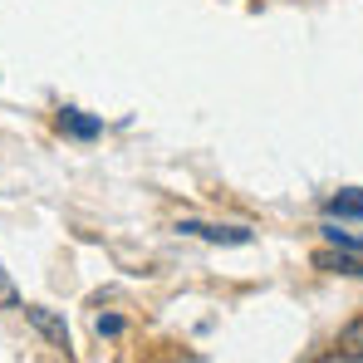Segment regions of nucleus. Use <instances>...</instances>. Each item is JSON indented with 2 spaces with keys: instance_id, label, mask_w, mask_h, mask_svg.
<instances>
[{
  "instance_id": "1",
  "label": "nucleus",
  "mask_w": 363,
  "mask_h": 363,
  "mask_svg": "<svg viewBox=\"0 0 363 363\" xmlns=\"http://www.w3.org/2000/svg\"><path fill=\"white\" fill-rule=\"evenodd\" d=\"M25 319H30V329L45 334L55 349H69V324H64L55 309H45V304H25Z\"/></svg>"
},
{
  "instance_id": "2",
  "label": "nucleus",
  "mask_w": 363,
  "mask_h": 363,
  "mask_svg": "<svg viewBox=\"0 0 363 363\" xmlns=\"http://www.w3.org/2000/svg\"><path fill=\"white\" fill-rule=\"evenodd\" d=\"M182 236H201V241H221V245H250L245 226H201V221H182Z\"/></svg>"
},
{
  "instance_id": "3",
  "label": "nucleus",
  "mask_w": 363,
  "mask_h": 363,
  "mask_svg": "<svg viewBox=\"0 0 363 363\" xmlns=\"http://www.w3.org/2000/svg\"><path fill=\"white\" fill-rule=\"evenodd\" d=\"M60 128H64V133H74V138H94L104 123H99V118H84L79 108H60Z\"/></svg>"
},
{
  "instance_id": "4",
  "label": "nucleus",
  "mask_w": 363,
  "mask_h": 363,
  "mask_svg": "<svg viewBox=\"0 0 363 363\" xmlns=\"http://www.w3.org/2000/svg\"><path fill=\"white\" fill-rule=\"evenodd\" d=\"M329 216H339V221H344V216H363V191H354V186H349V191L329 196Z\"/></svg>"
},
{
  "instance_id": "5",
  "label": "nucleus",
  "mask_w": 363,
  "mask_h": 363,
  "mask_svg": "<svg viewBox=\"0 0 363 363\" xmlns=\"http://www.w3.org/2000/svg\"><path fill=\"white\" fill-rule=\"evenodd\" d=\"M319 265L339 270V275H363V260H354V255H319Z\"/></svg>"
},
{
  "instance_id": "6",
  "label": "nucleus",
  "mask_w": 363,
  "mask_h": 363,
  "mask_svg": "<svg viewBox=\"0 0 363 363\" xmlns=\"http://www.w3.org/2000/svg\"><path fill=\"white\" fill-rule=\"evenodd\" d=\"M344 349H349V354H359V359H363V319H354V324L344 329Z\"/></svg>"
},
{
  "instance_id": "7",
  "label": "nucleus",
  "mask_w": 363,
  "mask_h": 363,
  "mask_svg": "<svg viewBox=\"0 0 363 363\" xmlns=\"http://www.w3.org/2000/svg\"><path fill=\"white\" fill-rule=\"evenodd\" d=\"M324 236H329L334 245H349V250H363V241H359V236H349V231H339V226H329Z\"/></svg>"
},
{
  "instance_id": "8",
  "label": "nucleus",
  "mask_w": 363,
  "mask_h": 363,
  "mask_svg": "<svg viewBox=\"0 0 363 363\" xmlns=\"http://www.w3.org/2000/svg\"><path fill=\"white\" fill-rule=\"evenodd\" d=\"M99 334H123V319L118 314H99Z\"/></svg>"
},
{
  "instance_id": "9",
  "label": "nucleus",
  "mask_w": 363,
  "mask_h": 363,
  "mask_svg": "<svg viewBox=\"0 0 363 363\" xmlns=\"http://www.w3.org/2000/svg\"><path fill=\"white\" fill-rule=\"evenodd\" d=\"M314 363H363V359L349 354V349H334V354H324V359H314Z\"/></svg>"
}]
</instances>
